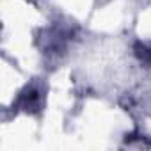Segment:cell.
Listing matches in <instances>:
<instances>
[{
  "instance_id": "1",
  "label": "cell",
  "mask_w": 151,
  "mask_h": 151,
  "mask_svg": "<svg viewBox=\"0 0 151 151\" xmlns=\"http://www.w3.org/2000/svg\"><path fill=\"white\" fill-rule=\"evenodd\" d=\"M135 50H137V55H139L140 60L151 64V46L149 45H137Z\"/></svg>"
}]
</instances>
